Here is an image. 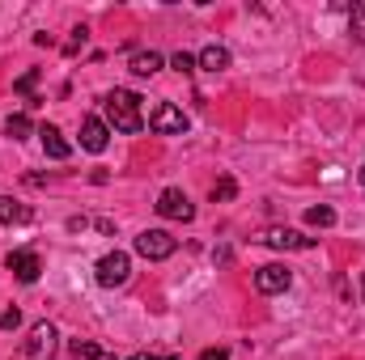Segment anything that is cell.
I'll list each match as a JSON object with an SVG mask.
<instances>
[{
  "label": "cell",
  "instance_id": "484cf974",
  "mask_svg": "<svg viewBox=\"0 0 365 360\" xmlns=\"http://www.w3.org/2000/svg\"><path fill=\"white\" fill-rule=\"evenodd\" d=\"M357 179H361V186H365V166H361V174H357Z\"/></svg>",
  "mask_w": 365,
  "mask_h": 360
},
{
  "label": "cell",
  "instance_id": "7c38bea8",
  "mask_svg": "<svg viewBox=\"0 0 365 360\" xmlns=\"http://www.w3.org/2000/svg\"><path fill=\"white\" fill-rule=\"evenodd\" d=\"M34 212H30V203H21V199H13V195H0V225H26Z\"/></svg>",
  "mask_w": 365,
  "mask_h": 360
},
{
  "label": "cell",
  "instance_id": "5bb4252c",
  "mask_svg": "<svg viewBox=\"0 0 365 360\" xmlns=\"http://www.w3.org/2000/svg\"><path fill=\"white\" fill-rule=\"evenodd\" d=\"M200 68H204V73H221V68H230V51L217 47V43L204 47V51H200Z\"/></svg>",
  "mask_w": 365,
  "mask_h": 360
},
{
  "label": "cell",
  "instance_id": "d4e9b609",
  "mask_svg": "<svg viewBox=\"0 0 365 360\" xmlns=\"http://www.w3.org/2000/svg\"><path fill=\"white\" fill-rule=\"evenodd\" d=\"M128 360H175V356H149V352H140V356H128Z\"/></svg>",
  "mask_w": 365,
  "mask_h": 360
},
{
  "label": "cell",
  "instance_id": "603a6c76",
  "mask_svg": "<svg viewBox=\"0 0 365 360\" xmlns=\"http://www.w3.org/2000/svg\"><path fill=\"white\" fill-rule=\"evenodd\" d=\"M0 327H4V331H17V327H21V314H17L13 305H9V309H0Z\"/></svg>",
  "mask_w": 365,
  "mask_h": 360
},
{
  "label": "cell",
  "instance_id": "7402d4cb",
  "mask_svg": "<svg viewBox=\"0 0 365 360\" xmlns=\"http://www.w3.org/2000/svg\"><path fill=\"white\" fill-rule=\"evenodd\" d=\"M86 34H90L86 26H81V30H73V38H68V47H64V55H77V51L86 47Z\"/></svg>",
  "mask_w": 365,
  "mask_h": 360
},
{
  "label": "cell",
  "instance_id": "8fae6325",
  "mask_svg": "<svg viewBox=\"0 0 365 360\" xmlns=\"http://www.w3.org/2000/svg\"><path fill=\"white\" fill-rule=\"evenodd\" d=\"M106 140H110V127H106L98 115H90V119L81 123V149H86V153H102Z\"/></svg>",
  "mask_w": 365,
  "mask_h": 360
},
{
  "label": "cell",
  "instance_id": "52a82bcc",
  "mask_svg": "<svg viewBox=\"0 0 365 360\" xmlns=\"http://www.w3.org/2000/svg\"><path fill=\"white\" fill-rule=\"evenodd\" d=\"M149 127L158 132V136H179V132H187V119H182L179 106H170V102H162L153 115H149Z\"/></svg>",
  "mask_w": 365,
  "mask_h": 360
},
{
  "label": "cell",
  "instance_id": "8992f818",
  "mask_svg": "<svg viewBox=\"0 0 365 360\" xmlns=\"http://www.w3.org/2000/svg\"><path fill=\"white\" fill-rule=\"evenodd\" d=\"M153 208H158L166 221H191V216H195V203L182 195L179 186H166V191L158 195V203H153Z\"/></svg>",
  "mask_w": 365,
  "mask_h": 360
},
{
  "label": "cell",
  "instance_id": "cb8c5ba5",
  "mask_svg": "<svg viewBox=\"0 0 365 360\" xmlns=\"http://www.w3.org/2000/svg\"><path fill=\"white\" fill-rule=\"evenodd\" d=\"M200 360H230V352H225V348H204Z\"/></svg>",
  "mask_w": 365,
  "mask_h": 360
},
{
  "label": "cell",
  "instance_id": "44dd1931",
  "mask_svg": "<svg viewBox=\"0 0 365 360\" xmlns=\"http://www.w3.org/2000/svg\"><path fill=\"white\" fill-rule=\"evenodd\" d=\"M38 77H43V73H38V68H30V73H21V77L13 81V90H17V93H30L34 85H38Z\"/></svg>",
  "mask_w": 365,
  "mask_h": 360
},
{
  "label": "cell",
  "instance_id": "30bf717a",
  "mask_svg": "<svg viewBox=\"0 0 365 360\" xmlns=\"http://www.w3.org/2000/svg\"><path fill=\"white\" fill-rule=\"evenodd\" d=\"M38 140H43V153H47V157H56V162H68V157H73V144L64 140L60 127L43 123V127H38Z\"/></svg>",
  "mask_w": 365,
  "mask_h": 360
},
{
  "label": "cell",
  "instance_id": "ffe728a7",
  "mask_svg": "<svg viewBox=\"0 0 365 360\" xmlns=\"http://www.w3.org/2000/svg\"><path fill=\"white\" fill-rule=\"evenodd\" d=\"M170 68H175V73H182V77H187V73H195V55L175 51V55H170Z\"/></svg>",
  "mask_w": 365,
  "mask_h": 360
},
{
  "label": "cell",
  "instance_id": "3957f363",
  "mask_svg": "<svg viewBox=\"0 0 365 360\" xmlns=\"http://www.w3.org/2000/svg\"><path fill=\"white\" fill-rule=\"evenodd\" d=\"M175 238L166 233V229H145L140 238H136V255H145L149 263H162V259H170L175 255Z\"/></svg>",
  "mask_w": 365,
  "mask_h": 360
},
{
  "label": "cell",
  "instance_id": "5b68a950",
  "mask_svg": "<svg viewBox=\"0 0 365 360\" xmlns=\"http://www.w3.org/2000/svg\"><path fill=\"white\" fill-rule=\"evenodd\" d=\"M259 242L272 246V250H314L319 238H306V233H297V229H280V225H272V229L259 233Z\"/></svg>",
  "mask_w": 365,
  "mask_h": 360
},
{
  "label": "cell",
  "instance_id": "9c48e42d",
  "mask_svg": "<svg viewBox=\"0 0 365 360\" xmlns=\"http://www.w3.org/2000/svg\"><path fill=\"white\" fill-rule=\"evenodd\" d=\"M4 268L13 271L21 284H34V280H38V271H43V263H38V255H34V250H13V255L4 259Z\"/></svg>",
  "mask_w": 365,
  "mask_h": 360
},
{
  "label": "cell",
  "instance_id": "277c9868",
  "mask_svg": "<svg viewBox=\"0 0 365 360\" xmlns=\"http://www.w3.org/2000/svg\"><path fill=\"white\" fill-rule=\"evenodd\" d=\"M21 356L26 360H51L56 356V327H51V322H34L26 348H21Z\"/></svg>",
  "mask_w": 365,
  "mask_h": 360
},
{
  "label": "cell",
  "instance_id": "e0dca14e",
  "mask_svg": "<svg viewBox=\"0 0 365 360\" xmlns=\"http://www.w3.org/2000/svg\"><path fill=\"white\" fill-rule=\"evenodd\" d=\"M4 132L13 136V140H26L34 127H30V115H9V123H4Z\"/></svg>",
  "mask_w": 365,
  "mask_h": 360
},
{
  "label": "cell",
  "instance_id": "7a4b0ae2",
  "mask_svg": "<svg viewBox=\"0 0 365 360\" xmlns=\"http://www.w3.org/2000/svg\"><path fill=\"white\" fill-rule=\"evenodd\" d=\"M93 275H98L102 288H119V284H128V275H132V259H128L123 250H110V255L98 259Z\"/></svg>",
  "mask_w": 365,
  "mask_h": 360
},
{
  "label": "cell",
  "instance_id": "ba28073f",
  "mask_svg": "<svg viewBox=\"0 0 365 360\" xmlns=\"http://www.w3.org/2000/svg\"><path fill=\"white\" fill-rule=\"evenodd\" d=\"M289 284H293V271L280 268V263H268V268L255 271V288H259V292H268V297H272V292H284Z\"/></svg>",
  "mask_w": 365,
  "mask_h": 360
},
{
  "label": "cell",
  "instance_id": "4fadbf2b",
  "mask_svg": "<svg viewBox=\"0 0 365 360\" xmlns=\"http://www.w3.org/2000/svg\"><path fill=\"white\" fill-rule=\"evenodd\" d=\"M162 64H166V60H162L158 51H136L128 68H132L136 77H153V73H162Z\"/></svg>",
  "mask_w": 365,
  "mask_h": 360
},
{
  "label": "cell",
  "instance_id": "4316f807",
  "mask_svg": "<svg viewBox=\"0 0 365 360\" xmlns=\"http://www.w3.org/2000/svg\"><path fill=\"white\" fill-rule=\"evenodd\" d=\"M361 292H365V275H361Z\"/></svg>",
  "mask_w": 365,
  "mask_h": 360
},
{
  "label": "cell",
  "instance_id": "ac0fdd59",
  "mask_svg": "<svg viewBox=\"0 0 365 360\" xmlns=\"http://www.w3.org/2000/svg\"><path fill=\"white\" fill-rule=\"evenodd\" d=\"M234 195H238V182L230 179V174L212 186V203H225V199H234Z\"/></svg>",
  "mask_w": 365,
  "mask_h": 360
},
{
  "label": "cell",
  "instance_id": "d6986e66",
  "mask_svg": "<svg viewBox=\"0 0 365 360\" xmlns=\"http://www.w3.org/2000/svg\"><path fill=\"white\" fill-rule=\"evenodd\" d=\"M349 30L365 43V0H361V4H353V13H349Z\"/></svg>",
  "mask_w": 365,
  "mask_h": 360
},
{
  "label": "cell",
  "instance_id": "2e32d148",
  "mask_svg": "<svg viewBox=\"0 0 365 360\" xmlns=\"http://www.w3.org/2000/svg\"><path fill=\"white\" fill-rule=\"evenodd\" d=\"M306 225H314V229H331V225H336V212H331L327 203H319V208H306Z\"/></svg>",
  "mask_w": 365,
  "mask_h": 360
},
{
  "label": "cell",
  "instance_id": "6da1fadb",
  "mask_svg": "<svg viewBox=\"0 0 365 360\" xmlns=\"http://www.w3.org/2000/svg\"><path fill=\"white\" fill-rule=\"evenodd\" d=\"M102 110H106V127H115V132H123V136H136V132L145 127L140 93H132V90H110L106 102H102Z\"/></svg>",
  "mask_w": 365,
  "mask_h": 360
},
{
  "label": "cell",
  "instance_id": "9a60e30c",
  "mask_svg": "<svg viewBox=\"0 0 365 360\" xmlns=\"http://www.w3.org/2000/svg\"><path fill=\"white\" fill-rule=\"evenodd\" d=\"M68 352H73L77 360H115V356H106L98 344H90V339H73V344H68Z\"/></svg>",
  "mask_w": 365,
  "mask_h": 360
}]
</instances>
